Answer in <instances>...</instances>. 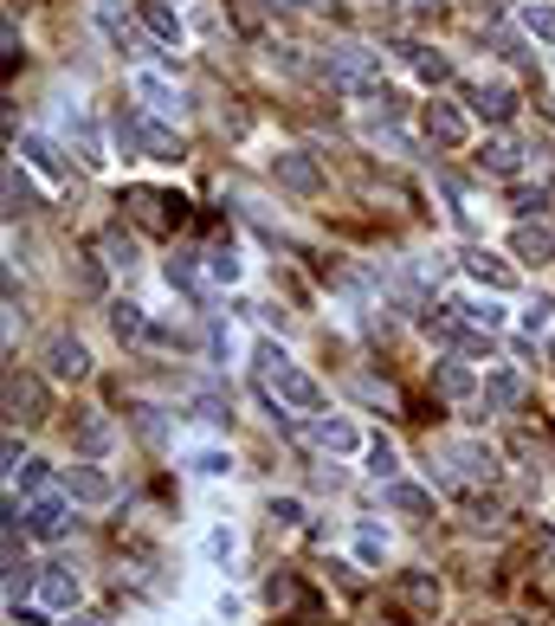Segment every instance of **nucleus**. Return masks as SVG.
Segmentation results:
<instances>
[{"mask_svg":"<svg viewBox=\"0 0 555 626\" xmlns=\"http://www.w3.org/2000/svg\"><path fill=\"white\" fill-rule=\"evenodd\" d=\"M511 253L523 258V265H555V226H543V220H523L517 233H511Z\"/></svg>","mask_w":555,"mask_h":626,"instance_id":"obj_9","label":"nucleus"},{"mask_svg":"<svg viewBox=\"0 0 555 626\" xmlns=\"http://www.w3.org/2000/svg\"><path fill=\"white\" fill-rule=\"evenodd\" d=\"M45 413H52V388H45V374H33V369L7 374V420H13V427H39Z\"/></svg>","mask_w":555,"mask_h":626,"instance_id":"obj_2","label":"nucleus"},{"mask_svg":"<svg viewBox=\"0 0 555 626\" xmlns=\"http://www.w3.org/2000/svg\"><path fill=\"white\" fill-rule=\"evenodd\" d=\"M97 246H104V265H111V271H136V233L104 226V233H97Z\"/></svg>","mask_w":555,"mask_h":626,"instance_id":"obj_21","label":"nucleus"},{"mask_svg":"<svg viewBox=\"0 0 555 626\" xmlns=\"http://www.w3.org/2000/svg\"><path fill=\"white\" fill-rule=\"evenodd\" d=\"M452 310H459V317H465V324H472V330H497V324H504V310H497V304H491V297H459V304H452Z\"/></svg>","mask_w":555,"mask_h":626,"instance_id":"obj_30","label":"nucleus"},{"mask_svg":"<svg viewBox=\"0 0 555 626\" xmlns=\"http://www.w3.org/2000/svg\"><path fill=\"white\" fill-rule=\"evenodd\" d=\"M27 536H39V543L72 536V504H65V497H33V504H27Z\"/></svg>","mask_w":555,"mask_h":626,"instance_id":"obj_8","label":"nucleus"},{"mask_svg":"<svg viewBox=\"0 0 555 626\" xmlns=\"http://www.w3.org/2000/svg\"><path fill=\"white\" fill-rule=\"evenodd\" d=\"M39 362H45V381H84L91 374V349L78 336H45Z\"/></svg>","mask_w":555,"mask_h":626,"instance_id":"obj_5","label":"nucleus"},{"mask_svg":"<svg viewBox=\"0 0 555 626\" xmlns=\"http://www.w3.org/2000/svg\"><path fill=\"white\" fill-rule=\"evenodd\" d=\"M72 278H78V291H104V271H97L91 258H78V265H72Z\"/></svg>","mask_w":555,"mask_h":626,"instance_id":"obj_41","label":"nucleus"},{"mask_svg":"<svg viewBox=\"0 0 555 626\" xmlns=\"http://www.w3.org/2000/svg\"><path fill=\"white\" fill-rule=\"evenodd\" d=\"M136 433H143L148 445H168V413H162V407H136Z\"/></svg>","mask_w":555,"mask_h":626,"instance_id":"obj_36","label":"nucleus"},{"mask_svg":"<svg viewBox=\"0 0 555 626\" xmlns=\"http://www.w3.org/2000/svg\"><path fill=\"white\" fill-rule=\"evenodd\" d=\"M426 136H433L440 148H459L465 136H472V123H465L459 104H440V98H433V104H426Z\"/></svg>","mask_w":555,"mask_h":626,"instance_id":"obj_10","label":"nucleus"},{"mask_svg":"<svg viewBox=\"0 0 555 626\" xmlns=\"http://www.w3.org/2000/svg\"><path fill=\"white\" fill-rule=\"evenodd\" d=\"M271 182L291 187V194H323V168H317L304 148H278V155H271Z\"/></svg>","mask_w":555,"mask_h":626,"instance_id":"obj_7","label":"nucleus"},{"mask_svg":"<svg viewBox=\"0 0 555 626\" xmlns=\"http://www.w3.org/2000/svg\"><path fill=\"white\" fill-rule=\"evenodd\" d=\"M388 511H401V516H433V491H420V484H388Z\"/></svg>","mask_w":555,"mask_h":626,"instance_id":"obj_28","label":"nucleus"},{"mask_svg":"<svg viewBox=\"0 0 555 626\" xmlns=\"http://www.w3.org/2000/svg\"><path fill=\"white\" fill-rule=\"evenodd\" d=\"M465 271H472L479 285H491V291H511V285H517V271H511L497 253H484V246H472V253H465Z\"/></svg>","mask_w":555,"mask_h":626,"instance_id":"obj_15","label":"nucleus"},{"mask_svg":"<svg viewBox=\"0 0 555 626\" xmlns=\"http://www.w3.org/2000/svg\"><path fill=\"white\" fill-rule=\"evenodd\" d=\"M356 550H362V562H381V530H356Z\"/></svg>","mask_w":555,"mask_h":626,"instance_id":"obj_43","label":"nucleus"},{"mask_svg":"<svg viewBox=\"0 0 555 626\" xmlns=\"http://www.w3.org/2000/svg\"><path fill=\"white\" fill-rule=\"evenodd\" d=\"M111 330L123 336V342H143V336H148L143 304H130V297H116V304H111Z\"/></svg>","mask_w":555,"mask_h":626,"instance_id":"obj_25","label":"nucleus"},{"mask_svg":"<svg viewBox=\"0 0 555 626\" xmlns=\"http://www.w3.org/2000/svg\"><path fill=\"white\" fill-rule=\"evenodd\" d=\"M517 401H523V374H511V369L484 374V407H491V413H511Z\"/></svg>","mask_w":555,"mask_h":626,"instance_id":"obj_20","label":"nucleus"},{"mask_svg":"<svg viewBox=\"0 0 555 626\" xmlns=\"http://www.w3.org/2000/svg\"><path fill=\"white\" fill-rule=\"evenodd\" d=\"M136 98H143L155 116H182V98H175V84L155 72H136Z\"/></svg>","mask_w":555,"mask_h":626,"instance_id":"obj_19","label":"nucleus"},{"mask_svg":"<svg viewBox=\"0 0 555 626\" xmlns=\"http://www.w3.org/2000/svg\"><path fill=\"white\" fill-rule=\"evenodd\" d=\"M310 440L336 452V459H349V452H362V433H356V420H310Z\"/></svg>","mask_w":555,"mask_h":626,"instance_id":"obj_14","label":"nucleus"},{"mask_svg":"<svg viewBox=\"0 0 555 626\" xmlns=\"http://www.w3.org/2000/svg\"><path fill=\"white\" fill-rule=\"evenodd\" d=\"M13 479H20V491H39V484H45V465H39V459H20Z\"/></svg>","mask_w":555,"mask_h":626,"instance_id":"obj_42","label":"nucleus"},{"mask_svg":"<svg viewBox=\"0 0 555 626\" xmlns=\"http://www.w3.org/2000/svg\"><path fill=\"white\" fill-rule=\"evenodd\" d=\"M394 601H401L408 620H433L445 594H440V582H433V568H408V575H394Z\"/></svg>","mask_w":555,"mask_h":626,"instance_id":"obj_4","label":"nucleus"},{"mask_svg":"<svg viewBox=\"0 0 555 626\" xmlns=\"http://www.w3.org/2000/svg\"><path fill=\"white\" fill-rule=\"evenodd\" d=\"M549 317H555V297H543V291H536L530 304H523V317H517V324H523L530 336H543V330H549Z\"/></svg>","mask_w":555,"mask_h":626,"instance_id":"obj_35","label":"nucleus"},{"mask_svg":"<svg viewBox=\"0 0 555 626\" xmlns=\"http://www.w3.org/2000/svg\"><path fill=\"white\" fill-rule=\"evenodd\" d=\"M472 111L491 116V123H511V116H517V91H511L504 78H491V84H472Z\"/></svg>","mask_w":555,"mask_h":626,"instance_id":"obj_11","label":"nucleus"},{"mask_svg":"<svg viewBox=\"0 0 555 626\" xmlns=\"http://www.w3.org/2000/svg\"><path fill=\"white\" fill-rule=\"evenodd\" d=\"M72 626H97V620H91V614H78V620H72Z\"/></svg>","mask_w":555,"mask_h":626,"instance_id":"obj_47","label":"nucleus"},{"mask_svg":"<svg viewBox=\"0 0 555 626\" xmlns=\"http://www.w3.org/2000/svg\"><path fill=\"white\" fill-rule=\"evenodd\" d=\"M143 20H148V33L162 39V45H182V13H168V7H162V0H143Z\"/></svg>","mask_w":555,"mask_h":626,"instance_id":"obj_26","label":"nucleus"},{"mask_svg":"<svg viewBox=\"0 0 555 626\" xmlns=\"http://www.w3.org/2000/svg\"><path fill=\"white\" fill-rule=\"evenodd\" d=\"M13 626H45V614H39V607H20V601H13Z\"/></svg>","mask_w":555,"mask_h":626,"instance_id":"obj_46","label":"nucleus"},{"mask_svg":"<svg viewBox=\"0 0 555 626\" xmlns=\"http://www.w3.org/2000/svg\"><path fill=\"white\" fill-rule=\"evenodd\" d=\"M479 168H491V175H517V143L491 136V143L479 148Z\"/></svg>","mask_w":555,"mask_h":626,"instance_id":"obj_32","label":"nucleus"},{"mask_svg":"<svg viewBox=\"0 0 555 626\" xmlns=\"http://www.w3.org/2000/svg\"><path fill=\"white\" fill-rule=\"evenodd\" d=\"M472 388H479V381H472L465 362H440V369H433V394H440V401H465Z\"/></svg>","mask_w":555,"mask_h":626,"instance_id":"obj_22","label":"nucleus"},{"mask_svg":"<svg viewBox=\"0 0 555 626\" xmlns=\"http://www.w3.org/2000/svg\"><path fill=\"white\" fill-rule=\"evenodd\" d=\"M394 13L420 27V20H433V13H440V0H394Z\"/></svg>","mask_w":555,"mask_h":626,"instance_id":"obj_40","label":"nucleus"},{"mask_svg":"<svg viewBox=\"0 0 555 626\" xmlns=\"http://www.w3.org/2000/svg\"><path fill=\"white\" fill-rule=\"evenodd\" d=\"M259 381H265V394L285 401L291 413H323V388L304 369H291V356L278 342H259Z\"/></svg>","mask_w":555,"mask_h":626,"instance_id":"obj_1","label":"nucleus"},{"mask_svg":"<svg viewBox=\"0 0 555 626\" xmlns=\"http://www.w3.org/2000/svg\"><path fill=\"white\" fill-rule=\"evenodd\" d=\"M97 20H104V33H111V45H130V52H143V33L130 27V13H116L111 0L97 7Z\"/></svg>","mask_w":555,"mask_h":626,"instance_id":"obj_29","label":"nucleus"},{"mask_svg":"<svg viewBox=\"0 0 555 626\" xmlns=\"http://www.w3.org/2000/svg\"><path fill=\"white\" fill-rule=\"evenodd\" d=\"M65 497H78V504H104V497H111V479H104L97 465H65Z\"/></svg>","mask_w":555,"mask_h":626,"instance_id":"obj_17","label":"nucleus"},{"mask_svg":"<svg viewBox=\"0 0 555 626\" xmlns=\"http://www.w3.org/2000/svg\"><path fill=\"white\" fill-rule=\"evenodd\" d=\"M369 472L374 479H394V472H401V452H394L388 440H369Z\"/></svg>","mask_w":555,"mask_h":626,"instance_id":"obj_37","label":"nucleus"},{"mask_svg":"<svg viewBox=\"0 0 555 626\" xmlns=\"http://www.w3.org/2000/svg\"><path fill=\"white\" fill-rule=\"evenodd\" d=\"M207 555H214V562H226V555H233V530H214V536H207Z\"/></svg>","mask_w":555,"mask_h":626,"instance_id":"obj_45","label":"nucleus"},{"mask_svg":"<svg viewBox=\"0 0 555 626\" xmlns=\"http://www.w3.org/2000/svg\"><path fill=\"white\" fill-rule=\"evenodd\" d=\"M497 626H517V620H497Z\"/></svg>","mask_w":555,"mask_h":626,"instance_id":"obj_48","label":"nucleus"},{"mask_svg":"<svg viewBox=\"0 0 555 626\" xmlns=\"http://www.w3.org/2000/svg\"><path fill=\"white\" fill-rule=\"evenodd\" d=\"M194 472L201 479H220V472H233V459L226 452H194Z\"/></svg>","mask_w":555,"mask_h":626,"instance_id":"obj_39","label":"nucleus"},{"mask_svg":"<svg viewBox=\"0 0 555 626\" xmlns=\"http://www.w3.org/2000/svg\"><path fill=\"white\" fill-rule=\"evenodd\" d=\"M65 130L78 136V148H84V162H104V143H97V130H91V116L78 111V104H65Z\"/></svg>","mask_w":555,"mask_h":626,"instance_id":"obj_31","label":"nucleus"},{"mask_svg":"<svg viewBox=\"0 0 555 626\" xmlns=\"http://www.w3.org/2000/svg\"><path fill=\"white\" fill-rule=\"evenodd\" d=\"M207 278H220V285H239V253H233L226 239H214V246H207Z\"/></svg>","mask_w":555,"mask_h":626,"instance_id":"obj_33","label":"nucleus"},{"mask_svg":"<svg viewBox=\"0 0 555 626\" xmlns=\"http://www.w3.org/2000/svg\"><path fill=\"white\" fill-rule=\"evenodd\" d=\"M401 65H408L420 84H445V78H452L445 52H433V45H401Z\"/></svg>","mask_w":555,"mask_h":626,"instance_id":"obj_18","label":"nucleus"},{"mask_svg":"<svg viewBox=\"0 0 555 626\" xmlns=\"http://www.w3.org/2000/svg\"><path fill=\"white\" fill-rule=\"evenodd\" d=\"M168 285H175V291H201V265H194V253H175L168 258Z\"/></svg>","mask_w":555,"mask_h":626,"instance_id":"obj_34","label":"nucleus"},{"mask_svg":"<svg viewBox=\"0 0 555 626\" xmlns=\"http://www.w3.org/2000/svg\"><path fill=\"white\" fill-rule=\"evenodd\" d=\"M20 155L33 162V168L45 175V182H65V175H72V162H65V148L52 143V136H20Z\"/></svg>","mask_w":555,"mask_h":626,"instance_id":"obj_12","label":"nucleus"},{"mask_svg":"<svg viewBox=\"0 0 555 626\" xmlns=\"http://www.w3.org/2000/svg\"><path fill=\"white\" fill-rule=\"evenodd\" d=\"M452 459H459V472H465V479H491V472H497V452L479 445V440H459V445H452Z\"/></svg>","mask_w":555,"mask_h":626,"instance_id":"obj_24","label":"nucleus"},{"mask_svg":"<svg viewBox=\"0 0 555 626\" xmlns=\"http://www.w3.org/2000/svg\"><path fill=\"white\" fill-rule=\"evenodd\" d=\"M123 207H130L136 226H155V233H175L182 214H187L182 194H155V187H123Z\"/></svg>","mask_w":555,"mask_h":626,"instance_id":"obj_3","label":"nucleus"},{"mask_svg":"<svg viewBox=\"0 0 555 626\" xmlns=\"http://www.w3.org/2000/svg\"><path fill=\"white\" fill-rule=\"evenodd\" d=\"M194 407H201V420H226V413H233V394H226V388H201Z\"/></svg>","mask_w":555,"mask_h":626,"instance_id":"obj_38","label":"nucleus"},{"mask_svg":"<svg viewBox=\"0 0 555 626\" xmlns=\"http://www.w3.org/2000/svg\"><path fill=\"white\" fill-rule=\"evenodd\" d=\"M265 601H271V607H278V614H310V607H317V601H310V588H304V582H297L291 568H278V575H271V582H265Z\"/></svg>","mask_w":555,"mask_h":626,"instance_id":"obj_13","label":"nucleus"},{"mask_svg":"<svg viewBox=\"0 0 555 626\" xmlns=\"http://www.w3.org/2000/svg\"><path fill=\"white\" fill-rule=\"evenodd\" d=\"M116 445V427L104 407H84V413H72V452L78 459H104Z\"/></svg>","mask_w":555,"mask_h":626,"instance_id":"obj_6","label":"nucleus"},{"mask_svg":"<svg viewBox=\"0 0 555 626\" xmlns=\"http://www.w3.org/2000/svg\"><path fill=\"white\" fill-rule=\"evenodd\" d=\"M523 33L555 52V0H523Z\"/></svg>","mask_w":555,"mask_h":626,"instance_id":"obj_23","label":"nucleus"},{"mask_svg":"<svg viewBox=\"0 0 555 626\" xmlns=\"http://www.w3.org/2000/svg\"><path fill=\"white\" fill-rule=\"evenodd\" d=\"M297 516H304L297 497H271V523H297Z\"/></svg>","mask_w":555,"mask_h":626,"instance_id":"obj_44","label":"nucleus"},{"mask_svg":"<svg viewBox=\"0 0 555 626\" xmlns=\"http://www.w3.org/2000/svg\"><path fill=\"white\" fill-rule=\"evenodd\" d=\"M7 214H13V220H20V214H39V187L20 175V162L7 168Z\"/></svg>","mask_w":555,"mask_h":626,"instance_id":"obj_27","label":"nucleus"},{"mask_svg":"<svg viewBox=\"0 0 555 626\" xmlns=\"http://www.w3.org/2000/svg\"><path fill=\"white\" fill-rule=\"evenodd\" d=\"M39 601H45L52 614L78 607V575H72V568H39Z\"/></svg>","mask_w":555,"mask_h":626,"instance_id":"obj_16","label":"nucleus"}]
</instances>
